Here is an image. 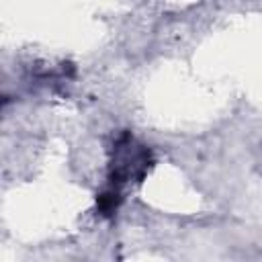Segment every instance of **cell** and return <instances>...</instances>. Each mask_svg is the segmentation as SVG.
<instances>
[{
  "mask_svg": "<svg viewBox=\"0 0 262 262\" xmlns=\"http://www.w3.org/2000/svg\"><path fill=\"white\" fill-rule=\"evenodd\" d=\"M123 203V196H121V186H115V184H108L98 196H96V211L102 215V217H111L119 211Z\"/></svg>",
  "mask_w": 262,
  "mask_h": 262,
  "instance_id": "cell-2",
  "label": "cell"
},
{
  "mask_svg": "<svg viewBox=\"0 0 262 262\" xmlns=\"http://www.w3.org/2000/svg\"><path fill=\"white\" fill-rule=\"evenodd\" d=\"M154 158L151 151L139 143L133 135L123 133L111 151V162H108V184L123 186L131 180H141L147 170L151 168Z\"/></svg>",
  "mask_w": 262,
  "mask_h": 262,
  "instance_id": "cell-1",
  "label": "cell"
}]
</instances>
